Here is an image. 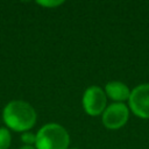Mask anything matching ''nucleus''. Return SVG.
<instances>
[{"label":"nucleus","mask_w":149,"mask_h":149,"mask_svg":"<svg viewBox=\"0 0 149 149\" xmlns=\"http://www.w3.org/2000/svg\"><path fill=\"white\" fill-rule=\"evenodd\" d=\"M2 119L8 128L15 132L29 130L36 121L34 107L23 100H13L8 102L2 112Z\"/></svg>","instance_id":"1"},{"label":"nucleus","mask_w":149,"mask_h":149,"mask_svg":"<svg viewBox=\"0 0 149 149\" xmlns=\"http://www.w3.org/2000/svg\"><path fill=\"white\" fill-rule=\"evenodd\" d=\"M69 143L66 129L57 123H48L36 134V149H66Z\"/></svg>","instance_id":"2"},{"label":"nucleus","mask_w":149,"mask_h":149,"mask_svg":"<svg viewBox=\"0 0 149 149\" xmlns=\"http://www.w3.org/2000/svg\"><path fill=\"white\" fill-rule=\"evenodd\" d=\"M83 107L88 115L95 116L106 109V93L99 86H90L83 95Z\"/></svg>","instance_id":"3"},{"label":"nucleus","mask_w":149,"mask_h":149,"mask_svg":"<svg viewBox=\"0 0 149 149\" xmlns=\"http://www.w3.org/2000/svg\"><path fill=\"white\" fill-rule=\"evenodd\" d=\"M129 107L132 112L143 119H149V84L136 86L129 95Z\"/></svg>","instance_id":"4"},{"label":"nucleus","mask_w":149,"mask_h":149,"mask_svg":"<svg viewBox=\"0 0 149 149\" xmlns=\"http://www.w3.org/2000/svg\"><path fill=\"white\" fill-rule=\"evenodd\" d=\"M129 111L123 102L109 105L102 113V123L108 129H119L128 120Z\"/></svg>","instance_id":"5"},{"label":"nucleus","mask_w":149,"mask_h":149,"mask_svg":"<svg viewBox=\"0 0 149 149\" xmlns=\"http://www.w3.org/2000/svg\"><path fill=\"white\" fill-rule=\"evenodd\" d=\"M105 93L112 100L121 102V101H125V100L129 99L130 90H129V87L126 84H123L121 81L114 80V81H109V83L106 84Z\"/></svg>","instance_id":"6"},{"label":"nucleus","mask_w":149,"mask_h":149,"mask_svg":"<svg viewBox=\"0 0 149 149\" xmlns=\"http://www.w3.org/2000/svg\"><path fill=\"white\" fill-rule=\"evenodd\" d=\"M10 144V133L7 128H0V149H8Z\"/></svg>","instance_id":"7"},{"label":"nucleus","mask_w":149,"mask_h":149,"mask_svg":"<svg viewBox=\"0 0 149 149\" xmlns=\"http://www.w3.org/2000/svg\"><path fill=\"white\" fill-rule=\"evenodd\" d=\"M21 140H22L27 146H30V144H33V143L36 142V135H34V134L30 133V132H24V133L22 134V136H21Z\"/></svg>","instance_id":"8"},{"label":"nucleus","mask_w":149,"mask_h":149,"mask_svg":"<svg viewBox=\"0 0 149 149\" xmlns=\"http://www.w3.org/2000/svg\"><path fill=\"white\" fill-rule=\"evenodd\" d=\"M37 3L42 5L44 7H57V6L62 5L63 1L62 0H58V1H56V0H54V1H37Z\"/></svg>","instance_id":"9"},{"label":"nucleus","mask_w":149,"mask_h":149,"mask_svg":"<svg viewBox=\"0 0 149 149\" xmlns=\"http://www.w3.org/2000/svg\"><path fill=\"white\" fill-rule=\"evenodd\" d=\"M20 149H35V148L31 147V146H23V147H21Z\"/></svg>","instance_id":"10"},{"label":"nucleus","mask_w":149,"mask_h":149,"mask_svg":"<svg viewBox=\"0 0 149 149\" xmlns=\"http://www.w3.org/2000/svg\"><path fill=\"white\" fill-rule=\"evenodd\" d=\"M72 149H77V148H72Z\"/></svg>","instance_id":"11"}]
</instances>
